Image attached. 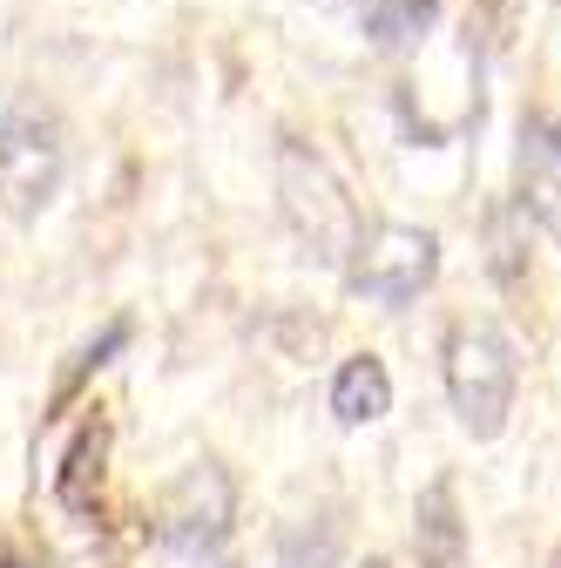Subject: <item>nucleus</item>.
<instances>
[{
  "label": "nucleus",
  "instance_id": "f257e3e1",
  "mask_svg": "<svg viewBox=\"0 0 561 568\" xmlns=\"http://www.w3.org/2000/svg\"><path fill=\"white\" fill-rule=\"evenodd\" d=\"M521 386V352L494 318H460L447 332V399L473 440H501Z\"/></svg>",
  "mask_w": 561,
  "mask_h": 568
},
{
  "label": "nucleus",
  "instance_id": "f03ea898",
  "mask_svg": "<svg viewBox=\"0 0 561 568\" xmlns=\"http://www.w3.org/2000/svg\"><path fill=\"white\" fill-rule=\"evenodd\" d=\"M277 210L285 231L298 237V251L312 264H345L359 237V210L345 196V183L332 176V163L305 142H277Z\"/></svg>",
  "mask_w": 561,
  "mask_h": 568
},
{
  "label": "nucleus",
  "instance_id": "7ed1b4c3",
  "mask_svg": "<svg viewBox=\"0 0 561 568\" xmlns=\"http://www.w3.org/2000/svg\"><path fill=\"white\" fill-rule=\"evenodd\" d=\"M68 176V129L48 102H14L0 115V203L8 217H41Z\"/></svg>",
  "mask_w": 561,
  "mask_h": 568
},
{
  "label": "nucleus",
  "instance_id": "20e7f679",
  "mask_svg": "<svg viewBox=\"0 0 561 568\" xmlns=\"http://www.w3.org/2000/svg\"><path fill=\"white\" fill-rule=\"evenodd\" d=\"M434 277H440V237L419 231V224H373L353 237V257H345L353 298L386 305V312L412 305Z\"/></svg>",
  "mask_w": 561,
  "mask_h": 568
},
{
  "label": "nucleus",
  "instance_id": "39448f33",
  "mask_svg": "<svg viewBox=\"0 0 561 568\" xmlns=\"http://www.w3.org/2000/svg\"><path fill=\"white\" fill-rule=\"evenodd\" d=\"M231 515H237V487H231V474H224L217 460H196V467H183L176 487L163 494L156 535H163L176 555L203 561V555H217V548H224Z\"/></svg>",
  "mask_w": 561,
  "mask_h": 568
},
{
  "label": "nucleus",
  "instance_id": "423d86ee",
  "mask_svg": "<svg viewBox=\"0 0 561 568\" xmlns=\"http://www.w3.org/2000/svg\"><path fill=\"white\" fill-rule=\"evenodd\" d=\"M514 196H521V217H534V224L561 244V122H554V115H528V122H521Z\"/></svg>",
  "mask_w": 561,
  "mask_h": 568
},
{
  "label": "nucleus",
  "instance_id": "0eeeda50",
  "mask_svg": "<svg viewBox=\"0 0 561 568\" xmlns=\"http://www.w3.org/2000/svg\"><path fill=\"white\" fill-rule=\"evenodd\" d=\"M412 548H419V568H460L467 561V521H460V494L453 480H427L412 501Z\"/></svg>",
  "mask_w": 561,
  "mask_h": 568
},
{
  "label": "nucleus",
  "instance_id": "6e6552de",
  "mask_svg": "<svg viewBox=\"0 0 561 568\" xmlns=\"http://www.w3.org/2000/svg\"><path fill=\"white\" fill-rule=\"evenodd\" d=\"M332 413H338V426H373V419L392 413V373L373 352H353V359L332 373Z\"/></svg>",
  "mask_w": 561,
  "mask_h": 568
},
{
  "label": "nucleus",
  "instance_id": "1a4fd4ad",
  "mask_svg": "<svg viewBox=\"0 0 561 568\" xmlns=\"http://www.w3.org/2000/svg\"><path fill=\"white\" fill-rule=\"evenodd\" d=\"M122 345H129V318H109V325H102V332H95L89 345H75V359L61 366V379H54V393H48V419H54V413H61L68 399H75V393H82V386H89V379H95V373H102V366L115 359Z\"/></svg>",
  "mask_w": 561,
  "mask_h": 568
},
{
  "label": "nucleus",
  "instance_id": "9d476101",
  "mask_svg": "<svg viewBox=\"0 0 561 568\" xmlns=\"http://www.w3.org/2000/svg\"><path fill=\"white\" fill-rule=\"evenodd\" d=\"M338 555H345L338 515H305L298 528L277 535V568H338Z\"/></svg>",
  "mask_w": 561,
  "mask_h": 568
},
{
  "label": "nucleus",
  "instance_id": "9b49d317",
  "mask_svg": "<svg viewBox=\"0 0 561 568\" xmlns=\"http://www.w3.org/2000/svg\"><path fill=\"white\" fill-rule=\"evenodd\" d=\"M102 454H109V426L95 419V426H82V440L68 447V467H61V480H54V494H61L68 515H89V508H95L89 480H102Z\"/></svg>",
  "mask_w": 561,
  "mask_h": 568
},
{
  "label": "nucleus",
  "instance_id": "f8f14e48",
  "mask_svg": "<svg viewBox=\"0 0 561 568\" xmlns=\"http://www.w3.org/2000/svg\"><path fill=\"white\" fill-rule=\"evenodd\" d=\"M434 8H440V0H379V8L366 14V34H373L379 48H406L412 34H427Z\"/></svg>",
  "mask_w": 561,
  "mask_h": 568
},
{
  "label": "nucleus",
  "instance_id": "ddd939ff",
  "mask_svg": "<svg viewBox=\"0 0 561 568\" xmlns=\"http://www.w3.org/2000/svg\"><path fill=\"white\" fill-rule=\"evenodd\" d=\"M0 568H48V561H34V555H14V548H0Z\"/></svg>",
  "mask_w": 561,
  "mask_h": 568
},
{
  "label": "nucleus",
  "instance_id": "4468645a",
  "mask_svg": "<svg viewBox=\"0 0 561 568\" xmlns=\"http://www.w3.org/2000/svg\"><path fill=\"white\" fill-rule=\"evenodd\" d=\"M325 8H359V14H373L379 0H325Z\"/></svg>",
  "mask_w": 561,
  "mask_h": 568
},
{
  "label": "nucleus",
  "instance_id": "2eb2a0df",
  "mask_svg": "<svg viewBox=\"0 0 561 568\" xmlns=\"http://www.w3.org/2000/svg\"><path fill=\"white\" fill-rule=\"evenodd\" d=\"M548 568H561V548H554V555H548Z\"/></svg>",
  "mask_w": 561,
  "mask_h": 568
},
{
  "label": "nucleus",
  "instance_id": "dca6fc26",
  "mask_svg": "<svg viewBox=\"0 0 561 568\" xmlns=\"http://www.w3.org/2000/svg\"><path fill=\"white\" fill-rule=\"evenodd\" d=\"M366 568H392V561H366Z\"/></svg>",
  "mask_w": 561,
  "mask_h": 568
}]
</instances>
